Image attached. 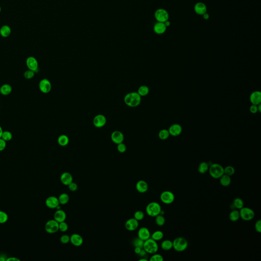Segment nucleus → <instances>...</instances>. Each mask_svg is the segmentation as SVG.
I'll return each instance as SVG.
<instances>
[{"instance_id":"2f4dec72","label":"nucleus","mask_w":261,"mask_h":261,"mask_svg":"<svg viewBox=\"0 0 261 261\" xmlns=\"http://www.w3.org/2000/svg\"><path fill=\"white\" fill-rule=\"evenodd\" d=\"M58 200L60 205H66L70 200V197L67 193H63L58 197Z\"/></svg>"},{"instance_id":"2eb2a0df","label":"nucleus","mask_w":261,"mask_h":261,"mask_svg":"<svg viewBox=\"0 0 261 261\" xmlns=\"http://www.w3.org/2000/svg\"><path fill=\"white\" fill-rule=\"evenodd\" d=\"M139 226V222L134 218H130L125 223V228L128 231H135Z\"/></svg>"},{"instance_id":"de8ad7c7","label":"nucleus","mask_w":261,"mask_h":261,"mask_svg":"<svg viewBox=\"0 0 261 261\" xmlns=\"http://www.w3.org/2000/svg\"><path fill=\"white\" fill-rule=\"evenodd\" d=\"M60 242L63 244H67L70 242V236L68 235H63L60 237Z\"/></svg>"},{"instance_id":"a878e982","label":"nucleus","mask_w":261,"mask_h":261,"mask_svg":"<svg viewBox=\"0 0 261 261\" xmlns=\"http://www.w3.org/2000/svg\"><path fill=\"white\" fill-rule=\"evenodd\" d=\"M12 88L8 84H5L0 87V93L3 96H6L11 93Z\"/></svg>"},{"instance_id":"5fc2aeb1","label":"nucleus","mask_w":261,"mask_h":261,"mask_svg":"<svg viewBox=\"0 0 261 261\" xmlns=\"http://www.w3.org/2000/svg\"><path fill=\"white\" fill-rule=\"evenodd\" d=\"M6 261H19L20 260L19 259L15 258V257H10L9 258L7 259Z\"/></svg>"},{"instance_id":"a18cd8bd","label":"nucleus","mask_w":261,"mask_h":261,"mask_svg":"<svg viewBox=\"0 0 261 261\" xmlns=\"http://www.w3.org/2000/svg\"><path fill=\"white\" fill-rule=\"evenodd\" d=\"M68 225L65 221L60 222L59 224V230L62 232H65L68 230Z\"/></svg>"},{"instance_id":"c9c22d12","label":"nucleus","mask_w":261,"mask_h":261,"mask_svg":"<svg viewBox=\"0 0 261 261\" xmlns=\"http://www.w3.org/2000/svg\"><path fill=\"white\" fill-rule=\"evenodd\" d=\"M155 222L157 225L159 226H163L165 223V218L164 215L159 214L155 217Z\"/></svg>"},{"instance_id":"ea45409f","label":"nucleus","mask_w":261,"mask_h":261,"mask_svg":"<svg viewBox=\"0 0 261 261\" xmlns=\"http://www.w3.org/2000/svg\"><path fill=\"white\" fill-rule=\"evenodd\" d=\"M8 220V215L6 212L0 211V224L6 223Z\"/></svg>"},{"instance_id":"4c0bfd02","label":"nucleus","mask_w":261,"mask_h":261,"mask_svg":"<svg viewBox=\"0 0 261 261\" xmlns=\"http://www.w3.org/2000/svg\"><path fill=\"white\" fill-rule=\"evenodd\" d=\"M170 134L168 130L163 129L158 134L159 138L161 140H166L169 136Z\"/></svg>"},{"instance_id":"c85d7f7f","label":"nucleus","mask_w":261,"mask_h":261,"mask_svg":"<svg viewBox=\"0 0 261 261\" xmlns=\"http://www.w3.org/2000/svg\"><path fill=\"white\" fill-rule=\"evenodd\" d=\"M161 247L165 251L170 250L173 247V241L170 240H164L161 243Z\"/></svg>"},{"instance_id":"bf43d9fd","label":"nucleus","mask_w":261,"mask_h":261,"mask_svg":"<svg viewBox=\"0 0 261 261\" xmlns=\"http://www.w3.org/2000/svg\"><path fill=\"white\" fill-rule=\"evenodd\" d=\"M258 106V112H261V104H260L258 105H257Z\"/></svg>"},{"instance_id":"f704fd0d","label":"nucleus","mask_w":261,"mask_h":261,"mask_svg":"<svg viewBox=\"0 0 261 261\" xmlns=\"http://www.w3.org/2000/svg\"><path fill=\"white\" fill-rule=\"evenodd\" d=\"M149 89L147 86L142 85L140 86L138 88L137 93L139 94L141 96H145L149 93Z\"/></svg>"},{"instance_id":"f03ea898","label":"nucleus","mask_w":261,"mask_h":261,"mask_svg":"<svg viewBox=\"0 0 261 261\" xmlns=\"http://www.w3.org/2000/svg\"><path fill=\"white\" fill-rule=\"evenodd\" d=\"M208 171L211 177L219 179L224 174V167L220 164L213 163L209 166Z\"/></svg>"},{"instance_id":"7ed1b4c3","label":"nucleus","mask_w":261,"mask_h":261,"mask_svg":"<svg viewBox=\"0 0 261 261\" xmlns=\"http://www.w3.org/2000/svg\"><path fill=\"white\" fill-rule=\"evenodd\" d=\"M173 247L178 252H182L186 250L188 246V242L185 238L179 237L173 241Z\"/></svg>"},{"instance_id":"3c124183","label":"nucleus","mask_w":261,"mask_h":261,"mask_svg":"<svg viewBox=\"0 0 261 261\" xmlns=\"http://www.w3.org/2000/svg\"><path fill=\"white\" fill-rule=\"evenodd\" d=\"M6 147V141L0 138V152L4 151Z\"/></svg>"},{"instance_id":"e433bc0d","label":"nucleus","mask_w":261,"mask_h":261,"mask_svg":"<svg viewBox=\"0 0 261 261\" xmlns=\"http://www.w3.org/2000/svg\"><path fill=\"white\" fill-rule=\"evenodd\" d=\"M235 173V169L232 166H227L224 168V174L231 177L233 176Z\"/></svg>"},{"instance_id":"79ce46f5","label":"nucleus","mask_w":261,"mask_h":261,"mask_svg":"<svg viewBox=\"0 0 261 261\" xmlns=\"http://www.w3.org/2000/svg\"><path fill=\"white\" fill-rule=\"evenodd\" d=\"M134 216V218L139 221L142 220V219H143L144 217V214L141 211H137L136 212H135Z\"/></svg>"},{"instance_id":"5701e85b","label":"nucleus","mask_w":261,"mask_h":261,"mask_svg":"<svg viewBox=\"0 0 261 261\" xmlns=\"http://www.w3.org/2000/svg\"><path fill=\"white\" fill-rule=\"evenodd\" d=\"M66 218V214L64 211L59 209L56 211L54 215V219L57 222H60L65 221Z\"/></svg>"},{"instance_id":"bb28decb","label":"nucleus","mask_w":261,"mask_h":261,"mask_svg":"<svg viewBox=\"0 0 261 261\" xmlns=\"http://www.w3.org/2000/svg\"><path fill=\"white\" fill-rule=\"evenodd\" d=\"M219 179L220 184L224 187H228L231 184L232 180H231V177L226 174H223Z\"/></svg>"},{"instance_id":"6e6d98bb","label":"nucleus","mask_w":261,"mask_h":261,"mask_svg":"<svg viewBox=\"0 0 261 261\" xmlns=\"http://www.w3.org/2000/svg\"><path fill=\"white\" fill-rule=\"evenodd\" d=\"M141 249H142V248H140V247H135L134 252H135V254H137V255H138V254H139L140 252Z\"/></svg>"},{"instance_id":"58836bf2","label":"nucleus","mask_w":261,"mask_h":261,"mask_svg":"<svg viewBox=\"0 0 261 261\" xmlns=\"http://www.w3.org/2000/svg\"><path fill=\"white\" fill-rule=\"evenodd\" d=\"M12 137H13V135L11 132L8 130H5V131H3L1 138L7 142V141L11 140L12 139Z\"/></svg>"},{"instance_id":"39448f33","label":"nucleus","mask_w":261,"mask_h":261,"mask_svg":"<svg viewBox=\"0 0 261 261\" xmlns=\"http://www.w3.org/2000/svg\"><path fill=\"white\" fill-rule=\"evenodd\" d=\"M161 210V206L157 202H151L147 205L146 207L147 214L152 217H155L156 216L160 214Z\"/></svg>"},{"instance_id":"e2e57ef3","label":"nucleus","mask_w":261,"mask_h":261,"mask_svg":"<svg viewBox=\"0 0 261 261\" xmlns=\"http://www.w3.org/2000/svg\"><path fill=\"white\" fill-rule=\"evenodd\" d=\"M1 7L0 6V13H1Z\"/></svg>"},{"instance_id":"72a5a7b5","label":"nucleus","mask_w":261,"mask_h":261,"mask_svg":"<svg viewBox=\"0 0 261 261\" xmlns=\"http://www.w3.org/2000/svg\"><path fill=\"white\" fill-rule=\"evenodd\" d=\"M151 237L152 239L156 241H158L162 239L164 237V233L161 231H156L152 233Z\"/></svg>"},{"instance_id":"603ef678","label":"nucleus","mask_w":261,"mask_h":261,"mask_svg":"<svg viewBox=\"0 0 261 261\" xmlns=\"http://www.w3.org/2000/svg\"><path fill=\"white\" fill-rule=\"evenodd\" d=\"M250 111L252 114L257 113V112H258V106L252 104V105L250 107Z\"/></svg>"},{"instance_id":"c756f323","label":"nucleus","mask_w":261,"mask_h":261,"mask_svg":"<svg viewBox=\"0 0 261 261\" xmlns=\"http://www.w3.org/2000/svg\"><path fill=\"white\" fill-rule=\"evenodd\" d=\"M240 212L238 210L234 209V210H232V211L230 212L229 214V219L231 221L236 222L240 219Z\"/></svg>"},{"instance_id":"ddd939ff","label":"nucleus","mask_w":261,"mask_h":261,"mask_svg":"<svg viewBox=\"0 0 261 261\" xmlns=\"http://www.w3.org/2000/svg\"><path fill=\"white\" fill-rule=\"evenodd\" d=\"M111 139L113 143L118 144L123 142L125 137L123 133L119 130H115L111 135Z\"/></svg>"},{"instance_id":"b1692460","label":"nucleus","mask_w":261,"mask_h":261,"mask_svg":"<svg viewBox=\"0 0 261 261\" xmlns=\"http://www.w3.org/2000/svg\"><path fill=\"white\" fill-rule=\"evenodd\" d=\"M195 11L196 13H197V15H204L205 13L207 12V8L206 6V5L204 3H202V2H199L197 3L195 5Z\"/></svg>"},{"instance_id":"680f3d73","label":"nucleus","mask_w":261,"mask_h":261,"mask_svg":"<svg viewBox=\"0 0 261 261\" xmlns=\"http://www.w3.org/2000/svg\"><path fill=\"white\" fill-rule=\"evenodd\" d=\"M139 261H148V260H147V259L141 258L140 259Z\"/></svg>"},{"instance_id":"9b49d317","label":"nucleus","mask_w":261,"mask_h":261,"mask_svg":"<svg viewBox=\"0 0 261 261\" xmlns=\"http://www.w3.org/2000/svg\"><path fill=\"white\" fill-rule=\"evenodd\" d=\"M27 66L28 70H31L35 73L38 71V62L37 60L33 56H30L26 60Z\"/></svg>"},{"instance_id":"9d476101","label":"nucleus","mask_w":261,"mask_h":261,"mask_svg":"<svg viewBox=\"0 0 261 261\" xmlns=\"http://www.w3.org/2000/svg\"><path fill=\"white\" fill-rule=\"evenodd\" d=\"M39 89L43 93L47 94L52 90V84L47 79H43L39 82Z\"/></svg>"},{"instance_id":"37998d69","label":"nucleus","mask_w":261,"mask_h":261,"mask_svg":"<svg viewBox=\"0 0 261 261\" xmlns=\"http://www.w3.org/2000/svg\"><path fill=\"white\" fill-rule=\"evenodd\" d=\"M151 261H164V258L162 255L160 254H152V255L151 257L149 259Z\"/></svg>"},{"instance_id":"09e8293b","label":"nucleus","mask_w":261,"mask_h":261,"mask_svg":"<svg viewBox=\"0 0 261 261\" xmlns=\"http://www.w3.org/2000/svg\"><path fill=\"white\" fill-rule=\"evenodd\" d=\"M68 188L70 189V191H77V189L78 188V185L76 183L74 182H71L70 184L68 185Z\"/></svg>"},{"instance_id":"a211bd4d","label":"nucleus","mask_w":261,"mask_h":261,"mask_svg":"<svg viewBox=\"0 0 261 261\" xmlns=\"http://www.w3.org/2000/svg\"><path fill=\"white\" fill-rule=\"evenodd\" d=\"M151 233L149 229L145 227H142L138 231V237L144 241L151 238Z\"/></svg>"},{"instance_id":"1a4fd4ad","label":"nucleus","mask_w":261,"mask_h":261,"mask_svg":"<svg viewBox=\"0 0 261 261\" xmlns=\"http://www.w3.org/2000/svg\"><path fill=\"white\" fill-rule=\"evenodd\" d=\"M155 18L158 22L165 23L169 19V14L166 10L160 8L156 11Z\"/></svg>"},{"instance_id":"f3484780","label":"nucleus","mask_w":261,"mask_h":261,"mask_svg":"<svg viewBox=\"0 0 261 261\" xmlns=\"http://www.w3.org/2000/svg\"><path fill=\"white\" fill-rule=\"evenodd\" d=\"M168 130L170 135L173 136H178L181 134L182 132V128L181 125L178 123H175L171 125Z\"/></svg>"},{"instance_id":"4be33fe9","label":"nucleus","mask_w":261,"mask_h":261,"mask_svg":"<svg viewBox=\"0 0 261 261\" xmlns=\"http://www.w3.org/2000/svg\"><path fill=\"white\" fill-rule=\"evenodd\" d=\"M166 29H167V27L166 26L164 23H161V22H157L154 26V32L155 33L159 35L164 34L166 32Z\"/></svg>"},{"instance_id":"cd10ccee","label":"nucleus","mask_w":261,"mask_h":261,"mask_svg":"<svg viewBox=\"0 0 261 261\" xmlns=\"http://www.w3.org/2000/svg\"><path fill=\"white\" fill-rule=\"evenodd\" d=\"M57 142L58 144L61 147H65L68 145L70 139L67 135H61L58 137Z\"/></svg>"},{"instance_id":"0eeeda50","label":"nucleus","mask_w":261,"mask_h":261,"mask_svg":"<svg viewBox=\"0 0 261 261\" xmlns=\"http://www.w3.org/2000/svg\"><path fill=\"white\" fill-rule=\"evenodd\" d=\"M160 198L163 203L166 205H169L174 202L175 196L171 191H164L161 193Z\"/></svg>"},{"instance_id":"6ab92c4d","label":"nucleus","mask_w":261,"mask_h":261,"mask_svg":"<svg viewBox=\"0 0 261 261\" xmlns=\"http://www.w3.org/2000/svg\"><path fill=\"white\" fill-rule=\"evenodd\" d=\"M60 181L63 185L65 186H68V185L73 182V176L70 173L64 172L61 175Z\"/></svg>"},{"instance_id":"aec40b11","label":"nucleus","mask_w":261,"mask_h":261,"mask_svg":"<svg viewBox=\"0 0 261 261\" xmlns=\"http://www.w3.org/2000/svg\"><path fill=\"white\" fill-rule=\"evenodd\" d=\"M250 101L252 104H260L261 103V92L260 91H255L252 92L250 96Z\"/></svg>"},{"instance_id":"49530a36","label":"nucleus","mask_w":261,"mask_h":261,"mask_svg":"<svg viewBox=\"0 0 261 261\" xmlns=\"http://www.w3.org/2000/svg\"><path fill=\"white\" fill-rule=\"evenodd\" d=\"M117 145H118L117 149H118V152H121V153H124V152H126V145H125L123 142L118 144Z\"/></svg>"},{"instance_id":"4468645a","label":"nucleus","mask_w":261,"mask_h":261,"mask_svg":"<svg viewBox=\"0 0 261 261\" xmlns=\"http://www.w3.org/2000/svg\"><path fill=\"white\" fill-rule=\"evenodd\" d=\"M45 203L47 207L51 209H56V208L60 205L58 198L54 196L48 197L45 200Z\"/></svg>"},{"instance_id":"6e6552de","label":"nucleus","mask_w":261,"mask_h":261,"mask_svg":"<svg viewBox=\"0 0 261 261\" xmlns=\"http://www.w3.org/2000/svg\"><path fill=\"white\" fill-rule=\"evenodd\" d=\"M59 223L55 219H51L47 221L45 224V229L46 232L49 233H54L59 231Z\"/></svg>"},{"instance_id":"473e14b6","label":"nucleus","mask_w":261,"mask_h":261,"mask_svg":"<svg viewBox=\"0 0 261 261\" xmlns=\"http://www.w3.org/2000/svg\"><path fill=\"white\" fill-rule=\"evenodd\" d=\"M232 203L234 207L235 208V209L239 210L244 207L243 200L241 198H239V197L234 199Z\"/></svg>"},{"instance_id":"dca6fc26","label":"nucleus","mask_w":261,"mask_h":261,"mask_svg":"<svg viewBox=\"0 0 261 261\" xmlns=\"http://www.w3.org/2000/svg\"><path fill=\"white\" fill-rule=\"evenodd\" d=\"M70 242L75 246H80L83 244V239L79 234L74 233L70 236Z\"/></svg>"},{"instance_id":"393cba45","label":"nucleus","mask_w":261,"mask_h":261,"mask_svg":"<svg viewBox=\"0 0 261 261\" xmlns=\"http://www.w3.org/2000/svg\"><path fill=\"white\" fill-rule=\"evenodd\" d=\"M11 33V29L8 25H3L1 27V28H0V35L2 37H8Z\"/></svg>"},{"instance_id":"864d4df0","label":"nucleus","mask_w":261,"mask_h":261,"mask_svg":"<svg viewBox=\"0 0 261 261\" xmlns=\"http://www.w3.org/2000/svg\"><path fill=\"white\" fill-rule=\"evenodd\" d=\"M147 254H148V253L145 251V250H144L143 248H142L139 254H138V255H139L140 257L143 258V257H145Z\"/></svg>"},{"instance_id":"c03bdc74","label":"nucleus","mask_w":261,"mask_h":261,"mask_svg":"<svg viewBox=\"0 0 261 261\" xmlns=\"http://www.w3.org/2000/svg\"><path fill=\"white\" fill-rule=\"evenodd\" d=\"M35 74L34 71H32L31 70H28L24 73V76L25 77V78L30 80L35 76Z\"/></svg>"},{"instance_id":"7c9ffc66","label":"nucleus","mask_w":261,"mask_h":261,"mask_svg":"<svg viewBox=\"0 0 261 261\" xmlns=\"http://www.w3.org/2000/svg\"><path fill=\"white\" fill-rule=\"evenodd\" d=\"M209 164L206 162H203L199 164L198 171L201 174H205L209 170Z\"/></svg>"},{"instance_id":"20e7f679","label":"nucleus","mask_w":261,"mask_h":261,"mask_svg":"<svg viewBox=\"0 0 261 261\" xmlns=\"http://www.w3.org/2000/svg\"><path fill=\"white\" fill-rule=\"evenodd\" d=\"M143 248L149 254H155L158 251L159 246L157 241L150 238L144 242Z\"/></svg>"},{"instance_id":"f8f14e48","label":"nucleus","mask_w":261,"mask_h":261,"mask_svg":"<svg viewBox=\"0 0 261 261\" xmlns=\"http://www.w3.org/2000/svg\"><path fill=\"white\" fill-rule=\"evenodd\" d=\"M107 119L105 115L103 114H98L94 116L93 119V123L96 128H103L106 125Z\"/></svg>"},{"instance_id":"13d9d810","label":"nucleus","mask_w":261,"mask_h":261,"mask_svg":"<svg viewBox=\"0 0 261 261\" xmlns=\"http://www.w3.org/2000/svg\"><path fill=\"white\" fill-rule=\"evenodd\" d=\"M165 25L166 26V27H168L170 26V22L169 21V20H167V21H166L165 23Z\"/></svg>"},{"instance_id":"4d7b16f0","label":"nucleus","mask_w":261,"mask_h":261,"mask_svg":"<svg viewBox=\"0 0 261 261\" xmlns=\"http://www.w3.org/2000/svg\"><path fill=\"white\" fill-rule=\"evenodd\" d=\"M203 18L205 19H209V14H208L207 12L205 13L204 15H203Z\"/></svg>"},{"instance_id":"f257e3e1","label":"nucleus","mask_w":261,"mask_h":261,"mask_svg":"<svg viewBox=\"0 0 261 261\" xmlns=\"http://www.w3.org/2000/svg\"><path fill=\"white\" fill-rule=\"evenodd\" d=\"M124 102L129 107H136L141 104V96L137 92H130L125 96Z\"/></svg>"},{"instance_id":"423d86ee","label":"nucleus","mask_w":261,"mask_h":261,"mask_svg":"<svg viewBox=\"0 0 261 261\" xmlns=\"http://www.w3.org/2000/svg\"><path fill=\"white\" fill-rule=\"evenodd\" d=\"M239 212L240 218L246 221L251 220L254 219L255 216L254 211L250 208L243 207L240 210Z\"/></svg>"},{"instance_id":"8fccbe9b","label":"nucleus","mask_w":261,"mask_h":261,"mask_svg":"<svg viewBox=\"0 0 261 261\" xmlns=\"http://www.w3.org/2000/svg\"><path fill=\"white\" fill-rule=\"evenodd\" d=\"M255 231H257V232L259 233H261V220L260 219L257 220L255 222Z\"/></svg>"},{"instance_id":"052dcab7","label":"nucleus","mask_w":261,"mask_h":261,"mask_svg":"<svg viewBox=\"0 0 261 261\" xmlns=\"http://www.w3.org/2000/svg\"><path fill=\"white\" fill-rule=\"evenodd\" d=\"M3 130L1 126H0V138H1L2 135L3 133Z\"/></svg>"},{"instance_id":"a19ab883","label":"nucleus","mask_w":261,"mask_h":261,"mask_svg":"<svg viewBox=\"0 0 261 261\" xmlns=\"http://www.w3.org/2000/svg\"><path fill=\"white\" fill-rule=\"evenodd\" d=\"M144 242V241L140 239V238H136L133 240V244L134 246L136 247H140V248H143V246Z\"/></svg>"},{"instance_id":"412c9836","label":"nucleus","mask_w":261,"mask_h":261,"mask_svg":"<svg viewBox=\"0 0 261 261\" xmlns=\"http://www.w3.org/2000/svg\"><path fill=\"white\" fill-rule=\"evenodd\" d=\"M136 188L137 191L139 193H145L148 190V184L145 181L140 180L136 183Z\"/></svg>"}]
</instances>
